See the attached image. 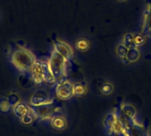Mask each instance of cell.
<instances>
[{
  "mask_svg": "<svg viewBox=\"0 0 151 136\" xmlns=\"http://www.w3.org/2000/svg\"><path fill=\"white\" fill-rule=\"evenodd\" d=\"M146 42V37L142 33L134 34V44L137 48L142 46Z\"/></svg>",
  "mask_w": 151,
  "mask_h": 136,
  "instance_id": "obj_22",
  "label": "cell"
},
{
  "mask_svg": "<svg viewBox=\"0 0 151 136\" xmlns=\"http://www.w3.org/2000/svg\"><path fill=\"white\" fill-rule=\"evenodd\" d=\"M7 100L9 101V103L11 104V105L12 106V108L16 105V104H18L19 102H20V96L17 94V93H15V92H12V93H10L8 96H7Z\"/></svg>",
  "mask_w": 151,
  "mask_h": 136,
  "instance_id": "obj_21",
  "label": "cell"
},
{
  "mask_svg": "<svg viewBox=\"0 0 151 136\" xmlns=\"http://www.w3.org/2000/svg\"><path fill=\"white\" fill-rule=\"evenodd\" d=\"M30 74L32 81L35 85H41L42 82L53 84L57 81L56 78L54 77L49 67L48 61L36 59L31 69Z\"/></svg>",
  "mask_w": 151,
  "mask_h": 136,
  "instance_id": "obj_2",
  "label": "cell"
},
{
  "mask_svg": "<svg viewBox=\"0 0 151 136\" xmlns=\"http://www.w3.org/2000/svg\"><path fill=\"white\" fill-rule=\"evenodd\" d=\"M128 49L136 47L134 44V33H126L123 36L122 42Z\"/></svg>",
  "mask_w": 151,
  "mask_h": 136,
  "instance_id": "obj_17",
  "label": "cell"
},
{
  "mask_svg": "<svg viewBox=\"0 0 151 136\" xmlns=\"http://www.w3.org/2000/svg\"><path fill=\"white\" fill-rule=\"evenodd\" d=\"M111 132H113L116 135H123L124 136H128L127 129L124 122L121 120L120 117H119L118 119L116 120V122H115V124H114V126L112 127Z\"/></svg>",
  "mask_w": 151,
  "mask_h": 136,
  "instance_id": "obj_13",
  "label": "cell"
},
{
  "mask_svg": "<svg viewBox=\"0 0 151 136\" xmlns=\"http://www.w3.org/2000/svg\"><path fill=\"white\" fill-rule=\"evenodd\" d=\"M30 110H31V108L27 104H26L22 102H19L18 104H16L12 108V112L18 119H21L23 116L27 114L30 112Z\"/></svg>",
  "mask_w": 151,
  "mask_h": 136,
  "instance_id": "obj_11",
  "label": "cell"
},
{
  "mask_svg": "<svg viewBox=\"0 0 151 136\" xmlns=\"http://www.w3.org/2000/svg\"><path fill=\"white\" fill-rule=\"evenodd\" d=\"M73 90H74V96L81 97L87 94L88 87L85 81H79L73 83Z\"/></svg>",
  "mask_w": 151,
  "mask_h": 136,
  "instance_id": "obj_14",
  "label": "cell"
},
{
  "mask_svg": "<svg viewBox=\"0 0 151 136\" xmlns=\"http://www.w3.org/2000/svg\"><path fill=\"white\" fill-rule=\"evenodd\" d=\"M120 111H121L123 116L127 119H128L132 122H135L136 117H137V111L134 108V106H133L132 104H127V103H123V104H121Z\"/></svg>",
  "mask_w": 151,
  "mask_h": 136,
  "instance_id": "obj_8",
  "label": "cell"
},
{
  "mask_svg": "<svg viewBox=\"0 0 151 136\" xmlns=\"http://www.w3.org/2000/svg\"><path fill=\"white\" fill-rule=\"evenodd\" d=\"M35 61V54L27 48H17L11 54L12 65L21 73H30Z\"/></svg>",
  "mask_w": 151,
  "mask_h": 136,
  "instance_id": "obj_1",
  "label": "cell"
},
{
  "mask_svg": "<svg viewBox=\"0 0 151 136\" xmlns=\"http://www.w3.org/2000/svg\"><path fill=\"white\" fill-rule=\"evenodd\" d=\"M141 58V51L139 50V48L134 47V48H130L128 49L127 54L126 56V58L127 59L128 63H135L137 62Z\"/></svg>",
  "mask_w": 151,
  "mask_h": 136,
  "instance_id": "obj_15",
  "label": "cell"
},
{
  "mask_svg": "<svg viewBox=\"0 0 151 136\" xmlns=\"http://www.w3.org/2000/svg\"><path fill=\"white\" fill-rule=\"evenodd\" d=\"M66 62H68L63 56L58 54L57 51L53 50L50 54V57L48 60L49 67L53 73L56 80L61 79L65 74V65Z\"/></svg>",
  "mask_w": 151,
  "mask_h": 136,
  "instance_id": "obj_3",
  "label": "cell"
},
{
  "mask_svg": "<svg viewBox=\"0 0 151 136\" xmlns=\"http://www.w3.org/2000/svg\"><path fill=\"white\" fill-rule=\"evenodd\" d=\"M113 91H114V85L110 81L104 82L100 87V92L104 96H110L113 93Z\"/></svg>",
  "mask_w": 151,
  "mask_h": 136,
  "instance_id": "obj_18",
  "label": "cell"
},
{
  "mask_svg": "<svg viewBox=\"0 0 151 136\" xmlns=\"http://www.w3.org/2000/svg\"><path fill=\"white\" fill-rule=\"evenodd\" d=\"M50 126L57 131H63L67 127V120L62 115H54L50 119Z\"/></svg>",
  "mask_w": 151,
  "mask_h": 136,
  "instance_id": "obj_9",
  "label": "cell"
},
{
  "mask_svg": "<svg viewBox=\"0 0 151 136\" xmlns=\"http://www.w3.org/2000/svg\"><path fill=\"white\" fill-rule=\"evenodd\" d=\"M35 112L37 115V118L41 119H51L53 117V114L55 113L54 112V107L52 104H47V105H42L39 107H35Z\"/></svg>",
  "mask_w": 151,
  "mask_h": 136,
  "instance_id": "obj_7",
  "label": "cell"
},
{
  "mask_svg": "<svg viewBox=\"0 0 151 136\" xmlns=\"http://www.w3.org/2000/svg\"><path fill=\"white\" fill-rule=\"evenodd\" d=\"M53 50L57 51L58 54L63 56L67 61L72 60L73 58V50L70 44L64 41L58 40L53 43Z\"/></svg>",
  "mask_w": 151,
  "mask_h": 136,
  "instance_id": "obj_6",
  "label": "cell"
},
{
  "mask_svg": "<svg viewBox=\"0 0 151 136\" xmlns=\"http://www.w3.org/2000/svg\"><path fill=\"white\" fill-rule=\"evenodd\" d=\"M91 46V42L89 41V39L86 38V37H81L76 40L74 47L78 51L81 52H85L87 50H88L90 49Z\"/></svg>",
  "mask_w": 151,
  "mask_h": 136,
  "instance_id": "obj_12",
  "label": "cell"
},
{
  "mask_svg": "<svg viewBox=\"0 0 151 136\" xmlns=\"http://www.w3.org/2000/svg\"><path fill=\"white\" fill-rule=\"evenodd\" d=\"M53 99L50 97L47 91L44 89H38L34 92L29 99V104L33 107H39L42 105L52 104Z\"/></svg>",
  "mask_w": 151,
  "mask_h": 136,
  "instance_id": "obj_5",
  "label": "cell"
},
{
  "mask_svg": "<svg viewBox=\"0 0 151 136\" xmlns=\"http://www.w3.org/2000/svg\"><path fill=\"white\" fill-rule=\"evenodd\" d=\"M12 111V106L7 100V98L0 99V112L2 114H8Z\"/></svg>",
  "mask_w": 151,
  "mask_h": 136,
  "instance_id": "obj_19",
  "label": "cell"
},
{
  "mask_svg": "<svg viewBox=\"0 0 151 136\" xmlns=\"http://www.w3.org/2000/svg\"><path fill=\"white\" fill-rule=\"evenodd\" d=\"M36 118H37V115H36L35 112L33 109H31L30 112L27 114H26L25 116H23L21 119H19V120H20V123L23 124L24 126H30L34 123V121Z\"/></svg>",
  "mask_w": 151,
  "mask_h": 136,
  "instance_id": "obj_16",
  "label": "cell"
},
{
  "mask_svg": "<svg viewBox=\"0 0 151 136\" xmlns=\"http://www.w3.org/2000/svg\"><path fill=\"white\" fill-rule=\"evenodd\" d=\"M2 19H3V12H2V10L0 9V22H1Z\"/></svg>",
  "mask_w": 151,
  "mask_h": 136,
  "instance_id": "obj_24",
  "label": "cell"
},
{
  "mask_svg": "<svg viewBox=\"0 0 151 136\" xmlns=\"http://www.w3.org/2000/svg\"><path fill=\"white\" fill-rule=\"evenodd\" d=\"M119 2H125V1H127V0H119Z\"/></svg>",
  "mask_w": 151,
  "mask_h": 136,
  "instance_id": "obj_25",
  "label": "cell"
},
{
  "mask_svg": "<svg viewBox=\"0 0 151 136\" xmlns=\"http://www.w3.org/2000/svg\"><path fill=\"white\" fill-rule=\"evenodd\" d=\"M119 116L117 114V112H109L104 119L103 120V125L105 128L106 131H109V132H111L112 130V127L116 122V120L118 119Z\"/></svg>",
  "mask_w": 151,
  "mask_h": 136,
  "instance_id": "obj_10",
  "label": "cell"
},
{
  "mask_svg": "<svg viewBox=\"0 0 151 136\" xmlns=\"http://www.w3.org/2000/svg\"><path fill=\"white\" fill-rule=\"evenodd\" d=\"M151 13V4H146L144 10H143V27L146 26L147 21L150 18V15Z\"/></svg>",
  "mask_w": 151,
  "mask_h": 136,
  "instance_id": "obj_23",
  "label": "cell"
},
{
  "mask_svg": "<svg viewBox=\"0 0 151 136\" xmlns=\"http://www.w3.org/2000/svg\"><path fill=\"white\" fill-rule=\"evenodd\" d=\"M56 96L64 101L69 100L74 96L73 83L69 80H61L57 83L56 86Z\"/></svg>",
  "mask_w": 151,
  "mask_h": 136,
  "instance_id": "obj_4",
  "label": "cell"
},
{
  "mask_svg": "<svg viewBox=\"0 0 151 136\" xmlns=\"http://www.w3.org/2000/svg\"><path fill=\"white\" fill-rule=\"evenodd\" d=\"M115 51H116V55L122 59V58H126V56L127 54V51H128V48L123 42H120L116 46Z\"/></svg>",
  "mask_w": 151,
  "mask_h": 136,
  "instance_id": "obj_20",
  "label": "cell"
}]
</instances>
